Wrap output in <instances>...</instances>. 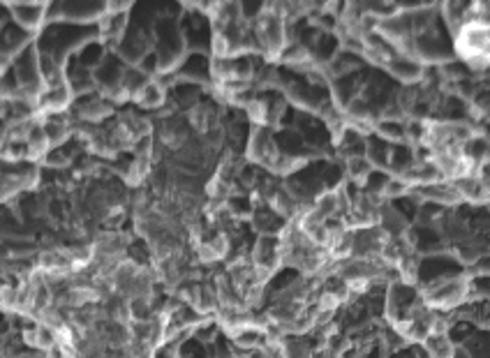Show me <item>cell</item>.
<instances>
[{
	"mask_svg": "<svg viewBox=\"0 0 490 358\" xmlns=\"http://www.w3.org/2000/svg\"><path fill=\"white\" fill-rule=\"evenodd\" d=\"M439 14H442V19L446 21V26H448V30H451L453 37L465 23H470L467 3H444L442 7H439Z\"/></svg>",
	"mask_w": 490,
	"mask_h": 358,
	"instance_id": "obj_11",
	"label": "cell"
},
{
	"mask_svg": "<svg viewBox=\"0 0 490 358\" xmlns=\"http://www.w3.org/2000/svg\"><path fill=\"white\" fill-rule=\"evenodd\" d=\"M343 171H345V180H352L356 187L363 190L370 183V176L375 169H372L370 162L363 155H356V157H347Z\"/></svg>",
	"mask_w": 490,
	"mask_h": 358,
	"instance_id": "obj_8",
	"label": "cell"
},
{
	"mask_svg": "<svg viewBox=\"0 0 490 358\" xmlns=\"http://www.w3.org/2000/svg\"><path fill=\"white\" fill-rule=\"evenodd\" d=\"M407 192H410V185L403 180V178H386L384 187H381L379 197L384 199V202H391V199H400V197H407Z\"/></svg>",
	"mask_w": 490,
	"mask_h": 358,
	"instance_id": "obj_16",
	"label": "cell"
},
{
	"mask_svg": "<svg viewBox=\"0 0 490 358\" xmlns=\"http://www.w3.org/2000/svg\"><path fill=\"white\" fill-rule=\"evenodd\" d=\"M16 26H21L26 32H39L47 23V10L49 3H10L7 5Z\"/></svg>",
	"mask_w": 490,
	"mask_h": 358,
	"instance_id": "obj_3",
	"label": "cell"
},
{
	"mask_svg": "<svg viewBox=\"0 0 490 358\" xmlns=\"http://www.w3.org/2000/svg\"><path fill=\"white\" fill-rule=\"evenodd\" d=\"M211 58H215V61H224V58H229V39H227L224 32L213 30V35H211Z\"/></svg>",
	"mask_w": 490,
	"mask_h": 358,
	"instance_id": "obj_19",
	"label": "cell"
},
{
	"mask_svg": "<svg viewBox=\"0 0 490 358\" xmlns=\"http://www.w3.org/2000/svg\"><path fill=\"white\" fill-rule=\"evenodd\" d=\"M111 113H114L111 102H106V99H102V97H90V99H84V102L77 106V113L74 116H77L84 125H97L104 118H109Z\"/></svg>",
	"mask_w": 490,
	"mask_h": 358,
	"instance_id": "obj_5",
	"label": "cell"
},
{
	"mask_svg": "<svg viewBox=\"0 0 490 358\" xmlns=\"http://www.w3.org/2000/svg\"><path fill=\"white\" fill-rule=\"evenodd\" d=\"M42 164L49 166V169H65V166H70V155L61 151V148H51V151L44 155Z\"/></svg>",
	"mask_w": 490,
	"mask_h": 358,
	"instance_id": "obj_20",
	"label": "cell"
},
{
	"mask_svg": "<svg viewBox=\"0 0 490 358\" xmlns=\"http://www.w3.org/2000/svg\"><path fill=\"white\" fill-rule=\"evenodd\" d=\"M130 151L135 153V157H151V160H153V135L137 139L135 144H132Z\"/></svg>",
	"mask_w": 490,
	"mask_h": 358,
	"instance_id": "obj_22",
	"label": "cell"
},
{
	"mask_svg": "<svg viewBox=\"0 0 490 358\" xmlns=\"http://www.w3.org/2000/svg\"><path fill=\"white\" fill-rule=\"evenodd\" d=\"M10 68H12V61H7V58H5L3 54H0V77H5L7 70H10Z\"/></svg>",
	"mask_w": 490,
	"mask_h": 358,
	"instance_id": "obj_23",
	"label": "cell"
},
{
	"mask_svg": "<svg viewBox=\"0 0 490 358\" xmlns=\"http://www.w3.org/2000/svg\"><path fill=\"white\" fill-rule=\"evenodd\" d=\"M16 178L21 183V190H35L39 185V169L37 164H30L26 169H21L16 173Z\"/></svg>",
	"mask_w": 490,
	"mask_h": 358,
	"instance_id": "obj_21",
	"label": "cell"
},
{
	"mask_svg": "<svg viewBox=\"0 0 490 358\" xmlns=\"http://www.w3.org/2000/svg\"><path fill=\"white\" fill-rule=\"evenodd\" d=\"M453 187H455V192H458L460 202H467L472 206H486L488 204V185L486 183H481L477 176L453 180Z\"/></svg>",
	"mask_w": 490,
	"mask_h": 358,
	"instance_id": "obj_6",
	"label": "cell"
},
{
	"mask_svg": "<svg viewBox=\"0 0 490 358\" xmlns=\"http://www.w3.org/2000/svg\"><path fill=\"white\" fill-rule=\"evenodd\" d=\"M188 123H190V128H192L197 135H206V132L211 130V125L215 123V113L209 109L206 104H195V106H190L188 109Z\"/></svg>",
	"mask_w": 490,
	"mask_h": 358,
	"instance_id": "obj_14",
	"label": "cell"
},
{
	"mask_svg": "<svg viewBox=\"0 0 490 358\" xmlns=\"http://www.w3.org/2000/svg\"><path fill=\"white\" fill-rule=\"evenodd\" d=\"M49 151H51V144H49L44 130L39 128V125H35V128L30 130L28 139H26V160L30 164H39L44 160V155Z\"/></svg>",
	"mask_w": 490,
	"mask_h": 358,
	"instance_id": "obj_9",
	"label": "cell"
},
{
	"mask_svg": "<svg viewBox=\"0 0 490 358\" xmlns=\"http://www.w3.org/2000/svg\"><path fill=\"white\" fill-rule=\"evenodd\" d=\"M206 243H209V247L213 249L215 259H218V261L227 259L231 245H229V238H227V234H224V231H215V234L209 240H206Z\"/></svg>",
	"mask_w": 490,
	"mask_h": 358,
	"instance_id": "obj_18",
	"label": "cell"
},
{
	"mask_svg": "<svg viewBox=\"0 0 490 358\" xmlns=\"http://www.w3.org/2000/svg\"><path fill=\"white\" fill-rule=\"evenodd\" d=\"M388 155H391V148H388V144H384V141H375V139H365L363 157L370 162V166L375 171H386Z\"/></svg>",
	"mask_w": 490,
	"mask_h": 358,
	"instance_id": "obj_12",
	"label": "cell"
},
{
	"mask_svg": "<svg viewBox=\"0 0 490 358\" xmlns=\"http://www.w3.org/2000/svg\"><path fill=\"white\" fill-rule=\"evenodd\" d=\"M32 335H35V349L37 352H49V349L56 347V333L51 328L42 326V323H37L35 328H32Z\"/></svg>",
	"mask_w": 490,
	"mask_h": 358,
	"instance_id": "obj_17",
	"label": "cell"
},
{
	"mask_svg": "<svg viewBox=\"0 0 490 358\" xmlns=\"http://www.w3.org/2000/svg\"><path fill=\"white\" fill-rule=\"evenodd\" d=\"M245 157L252 166H259V169H269V171L273 169V164L280 157V151L269 128H252L250 137H247Z\"/></svg>",
	"mask_w": 490,
	"mask_h": 358,
	"instance_id": "obj_2",
	"label": "cell"
},
{
	"mask_svg": "<svg viewBox=\"0 0 490 358\" xmlns=\"http://www.w3.org/2000/svg\"><path fill=\"white\" fill-rule=\"evenodd\" d=\"M132 102H137L141 109H146V111H157L167 104V90H164L155 79H151L139 90V95L132 99Z\"/></svg>",
	"mask_w": 490,
	"mask_h": 358,
	"instance_id": "obj_7",
	"label": "cell"
},
{
	"mask_svg": "<svg viewBox=\"0 0 490 358\" xmlns=\"http://www.w3.org/2000/svg\"><path fill=\"white\" fill-rule=\"evenodd\" d=\"M151 81L146 77L144 72L137 70V68H128L123 70L121 74V88H123V95H125L128 99H135L139 95V90L146 86V83Z\"/></svg>",
	"mask_w": 490,
	"mask_h": 358,
	"instance_id": "obj_15",
	"label": "cell"
},
{
	"mask_svg": "<svg viewBox=\"0 0 490 358\" xmlns=\"http://www.w3.org/2000/svg\"><path fill=\"white\" fill-rule=\"evenodd\" d=\"M151 171H153L151 157H135V160L128 164V169L123 171V180H125L128 187H139V185H144V180L148 176H151Z\"/></svg>",
	"mask_w": 490,
	"mask_h": 358,
	"instance_id": "obj_10",
	"label": "cell"
},
{
	"mask_svg": "<svg viewBox=\"0 0 490 358\" xmlns=\"http://www.w3.org/2000/svg\"><path fill=\"white\" fill-rule=\"evenodd\" d=\"M396 81H400L405 88H412V86H419V83L426 79V68L417 61H410V58H400V56H393L391 61L386 63L384 68Z\"/></svg>",
	"mask_w": 490,
	"mask_h": 358,
	"instance_id": "obj_4",
	"label": "cell"
},
{
	"mask_svg": "<svg viewBox=\"0 0 490 358\" xmlns=\"http://www.w3.org/2000/svg\"><path fill=\"white\" fill-rule=\"evenodd\" d=\"M488 23L484 21H470L455 32L453 37V56L455 61L460 58V63H470L477 61L481 56H488Z\"/></svg>",
	"mask_w": 490,
	"mask_h": 358,
	"instance_id": "obj_1",
	"label": "cell"
},
{
	"mask_svg": "<svg viewBox=\"0 0 490 358\" xmlns=\"http://www.w3.org/2000/svg\"><path fill=\"white\" fill-rule=\"evenodd\" d=\"M421 345L426 358H453L455 352L453 340L448 335H428Z\"/></svg>",
	"mask_w": 490,
	"mask_h": 358,
	"instance_id": "obj_13",
	"label": "cell"
}]
</instances>
